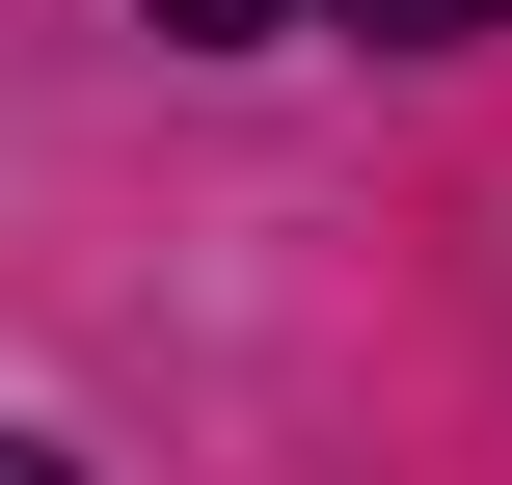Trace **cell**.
I'll use <instances>...</instances> for the list:
<instances>
[{
	"instance_id": "cell-1",
	"label": "cell",
	"mask_w": 512,
	"mask_h": 485,
	"mask_svg": "<svg viewBox=\"0 0 512 485\" xmlns=\"http://www.w3.org/2000/svg\"><path fill=\"white\" fill-rule=\"evenodd\" d=\"M324 27H378V54H459V27H512V0H324Z\"/></svg>"
},
{
	"instance_id": "cell-3",
	"label": "cell",
	"mask_w": 512,
	"mask_h": 485,
	"mask_svg": "<svg viewBox=\"0 0 512 485\" xmlns=\"http://www.w3.org/2000/svg\"><path fill=\"white\" fill-rule=\"evenodd\" d=\"M0 485H81V459H54V432H0Z\"/></svg>"
},
{
	"instance_id": "cell-2",
	"label": "cell",
	"mask_w": 512,
	"mask_h": 485,
	"mask_svg": "<svg viewBox=\"0 0 512 485\" xmlns=\"http://www.w3.org/2000/svg\"><path fill=\"white\" fill-rule=\"evenodd\" d=\"M270 27H297V0H162V54H270Z\"/></svg>"
}]
</instances>
